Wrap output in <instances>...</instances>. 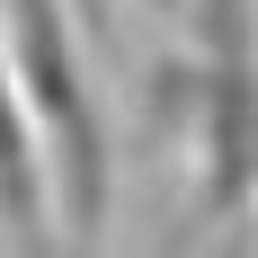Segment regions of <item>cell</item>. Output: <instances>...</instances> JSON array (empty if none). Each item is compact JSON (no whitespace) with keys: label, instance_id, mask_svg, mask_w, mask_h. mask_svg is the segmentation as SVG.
Segmentation results:
<instances>
[{"label":"cell","instance_id":"obj_1","mask_svg":"<svg viewBox=\"0 0 258 258\" xmlns=\"http://www.w3.org/2000/svg\"><path fill=\"white\" fill-rule=\"evenodd\" d=\"M0 9H9L18 89L36 107V134H45V160H53L62 232L89 249L107 232V205H116V143H107V107L89 89V53H80L72 0H0Z\"/></svg>","mask_w":258,"mask_h":258},{"label":"cell","instance_id":"obj_2","mask_svg":"<svg viewBox=\"0 0 258 258\" xmlns=\"http://www.w3.org/2000/svg\"><path fill=\"white\" fill-rule=\"evenodd\" d=\"M178 107L196 134V178L214 223L258 214V0H187Z\"/></svg>","mask_w":258,"mask_h":258},{"label":"cell","instance_id":"obj_3","mask_svg":"<svg viewBox=\"0 0 258 258\" xmlns=\"http://www.w3.org/2000/svg\"><path fill=\"white\" fill-rule=\"evenodd\" d=\"M0 232L18 240V258H53L72 240L62 205H53V160L36 134V107H27L18 62H9V36H0Z\"/></svg>","mask_w":258,"mask_h":258},{"label":"cell","instance_id":"obj_4","mask_svg":"<svg viewBox=\"0 0 258 258\" xmlns=\"http://www.w3.org/2000/svg\"><path fill=\"white\" fill-rule=\"evenodd\" d=\"M214 258H258V232H249V223H232V232L214 240Z\"/></svg>","mask_w":258,"mask_h":258},{"label":"cell","instance_id":"obj_5","mask_svg":"<svg viewBox=\"0 0 258 258\" xmlns=\"http://www.w3.org/2000/svg\"><path fill=\"white\" fill-rule=\"evenodd\" d=\"M53 258H89V249H80V240H62V249H53Z\"/></svg>","mask_w":258,"mask_h":258},{"label":"cell","instance_id":"obj_6","mask_svg":"<svg viewBox=\"0 0 258 258\" xmlns=\"http://www.w3.org/2000/svg\"><path fill=\"white\" fill-rule=\"evenodd\" d=\"M169 9H187V0H169Z\"/></svg>","mask_w":258,"mask_h":258}]
</instances>
